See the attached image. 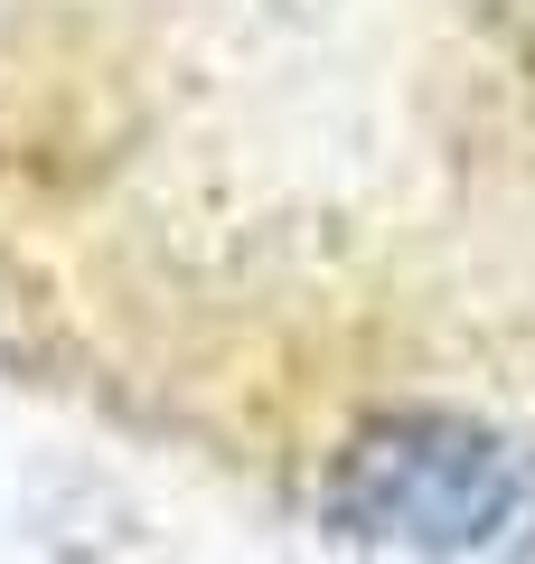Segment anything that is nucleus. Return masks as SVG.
I'll return each mask as SVG.
<instances>
[{
	"instance_id": "1",
	"label": "nucleus",
	"mask_w": 535,
	"mask_h": 564,
	"mask_svg": "<svg viewBox=\"0 0 535 564\" xmlns=\"http://www.w3.org/2000/svg\"><path fill=\"white\" fill-rule=\"evenodd\" d=\"M329 536L414 564L507 555L535 527V462L470 414H376L319 480Z\"/></svg>"
}]
</instances>
